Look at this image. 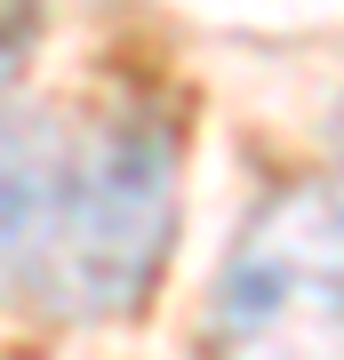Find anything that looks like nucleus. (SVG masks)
<instances>
[{"mask_svg": "<svg viewBox=\"0 0 344 360\" xmlns=\"http://www.w3.org/2000/svg\"><path fill=\"white\" fill-rule=\"evenodd\" d=\"M217 360H344V193L288 184L241 224L208 304Z\"/></svg>", "mask_w": 344, "mask_h": 360, "instance_id": "nucleus-2", "label": "nucleus"}, {"mask_svg": "<svg viewBox=\"0 0 344 360\" xmlns=\"http://www.w3.org/2000/svg\"><path fill=\"white\" fill-rule=\"evenodd\" d=\"M72 153L80 144L40 112L0 104V288L32 296L40 257L56 240L64 193H72Z\"/></svg>", "mask_w": 344, "mask_h": 360, "instance_id": "nucleus-3", "label": "nucleus"}, {"mask_svg": "<svg viewBox=\"0 0 344 360\" xmlns=\"http://www.w3.org/2000/svg\"><path fill=\"white\" fill-rule=\"evenodd\" d=\"M168 240H177V136L153 112H120L72 153V193L40 257L32 304L64 321H120L153 296Z\"/></svg>", "mask_w": 344, "mask_h": 360, "instance_id": "nucleus-1", "label": "nucleus"}, {"mask_svg": "<svg viewBox=\"0 0 344 360\" xmlns=\"http://www.w3.org/2000/svg\"><path fill=\"white\" fill-rule=\"evenodd\" d=\"M336 153H344V112H336Z\"/></svg>", "mask_w": 344, "mask_h": 360, "instance_id": "nucleus-4", "label": "nucleus"}]
</instances>
